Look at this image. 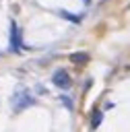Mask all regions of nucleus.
Listing matches in <instances>:
<instances>
[{"instance_id":"nucleus-4","label":"nucleus","mask_w":130,"mask_h":132,"mask_svg":"<svg viewBox=\"0 0 130 132\" xmlns=\"http://www.w3.org/2000/svg\"><path fill=\"white\" fill-rule=\"evenodd\" d=\"M68 60H70L72 64H87V62H89V54H87V52H72V54L68 56Z\"/></svg>"},{"instance_id":"nucleus-1","label":"nucleus","mask_w":130,"mask_h":132,"mask_svg":"<svg viewBox=\"0 0 130 132\" xmlns=\"http://www.w3.org/2000/svg\"><path fill=\"white\" fill-rule=\"evenodd\" d=\"M10 105H12V109L19 113V111L35 105V99H33V95H31L27 89H17V91L12 93V97H10Z\"/></svg>"},{"instance_id":"nucleus-7","label":"nucleus","mask_w":130,"mask_h":132,"mask_svg":"<svg viewBox=\"0 0 130 132\" xmlns=\"http://www.w3.org/2000/svg\"><path fill=\"white\" fill-rule=\"evenodd\" d=\"M60 99H62V103H64V105H66L68 109H72V101H70V99H68L66 95H60Z\"/></svg>"},{"instance_id":"nucleus-8","label":"nucleus","mask_w":130,"mask_h":132,"mask_svg":"<svg viewBox=\"0 0 130 132\" xmlns=\"http://www.w3.org/2000/svg\"><path fill=\"white\" fill-rule=\"evenodd\" d=\"M83 2H85V4H87V6H89V4H91V0H83Z\"/></svg>"},{"instance_id":"nucleus-3","label":"nucleus","mask_w":130,"mask_h":132,"mask_svg":"<svg viewBox=\"0 0 130 132\" xmlns=\"http://www.w3.org/2000/svg\"><path fill=\"white\" fill-rule=\"evenodd\" d=\"M8 37H10V50L12 52H21V33H19V27L14 21H10V27H8Z\"/></svg>"},{"instance_id":"nucleus-2","label":"nucleus","mask_w":130,"mask_h":132,"mask_svg":"<svg viewBox=\"0 0 130 132\" xmlns=\"http://www.w3.org/2000/svg\"><path fill=\"white\" fill-rule=\"evenodd\" d=\"M52 82L58 87V89H62V91H66V89H70L72 87V78H70V74L66 72V70H56L54 74H52Z\"/></svg>"},{"instance_id":"nucleus-5","label":"nucleus","mask_w":130,"mask_h":132,"mask_svg":"<svg viewBox=\"0 0 130 132\" xmlns=\"http://www.w3.org/2000/svg\"><path fill=\"white\" fill-rule=\"evenodd\" d=\"M56 14H60V16H64L66 21H70V23H74V25H78V23H80V16H78V14H72V12H68V10H64V8H58V10H56Z\"/></svg>"},{"instance_id":"nucleus-6","label":"nucleus","mask_w":130,"mask_h":132,"mask_svg":"<svg viewBox=\"0 0 130 132\" xmlns=\"http://www.w3.org/2000/svg\"><path fill=\"white\" fill-rule=\"evenodd\" d=\"M103 122V111L101 109H93L91 111V128H99Z\"/></svg>"}]
</instances>
